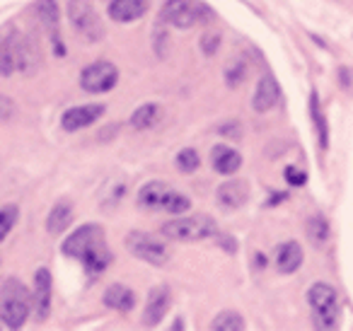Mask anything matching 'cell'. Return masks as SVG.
<instances>
[{
	"mask_svg": "<svg viewBox=\"0 0 353 331\" xmlns=\"http://www.w3.org/2000/svg\"><path fill=\"white\" fill-rule=\"evenodd\" d=\"M123 244H126V249L133 257L145 263H152V266H165V263L170 261V249H167V244L160 242V239L150 232L133 230V232L126 234Z\"/></svg>",
	"mask_w": 353,
	"mask_h": 331,
	"instance_id": "cell-9",
	"label": "cell"
},
{
	"mask_svg": "<svg viewBox=\"0 0 353 331\" xmlns=\"http://www.w3.org/2000/svg\"><path fill=\"white\" fill-rule=\"evenodd\" d=\"M162 234L167 239H172V242H201V239L218 237V228L211 215L194 213L165 223L162 225Z\"/></svg>",
	"mask_w": 353,
	"mask_h": 331,
	"instance_id": "cell-5",
	"label": "cell"
},
{
	"mask_svg": "<svg viewBox=\"0 0 353 331\" xmlns=\"http://www.w3.org/2000/svg\"><path fill=\"white\" fill-rule=\"evenodd\" d=\"M211 329L213 331H242L245 329V319H242V314H237V312L225 310L213 319Z\"/></svg>",
	"mask_w": 353,
	"mask_h": 331,
	"instance_id": "cell-24",
	"label": "cell"
},
{
	"mask_svg": "<svg viewBox=\"0 0 353 331\" xmlns=\"http://www.w3.org/2000/svg\"><path fill=\"white\" fill-rule=\"evenodd\" d=\"M172 305V292L170 288L160 285V288H152L150 295H148V305L145 312H143V324L145 326H155L165 319L167 310Z\"/></svg>",
	"mask_w": 353,
	"mask_h": 331,
	"instance_id": "cell-13",
	"label": "cell"
},
{
	"mask_svg": "<svg viewBox=\"0 0 353 331\" xmlns=\"http://www.w3.org/2000/svg\"><path fill=\"white\" fill-rule=\"evenodd\" d=\"M211 165H213V170H216L218 174L230 177V174H235V172L240 170L242 155L230 146H216L211 150Z\"/></svg>",
	"mask_w": 353,
	"mask_h": 331,
	"instance_id": "cell-17",
	"label": "cell"
},
{
	"mask_svg": "<svg viewBox=\"0 0 353 331\" xmlns=\"http://www.w3.org/2000/svg\"><path fill=\"white\" fill-rule=\"evenodd\" d=\"M218 41H221V37H218V34H206V37H203V41H201V46H203V54H206V56L216 54V49H218Z\"/></svg>",
	"mask_w": 353,
	"mask_h": 331,
	"instance_id": "cell-31",
	"label": "cell"
},
{
	"mask_svg": "<svg viewBox=\"0 0 353 331\" xmlns=\"http://www.w3.org/2000/svg\"><path fill=\"white\" fill-rule=\"evenodd\" d=\"M39 66V46L22 32H10L0 44V75H32Z\"/></svg>",
	"mask_w": 353,
	"mask_h": 331,
	"instance_id": "cell-2",
	"label": "cell"
},
{
	"mask_svg": "<svg viewBox=\"0 0 353 331\" xmlns=\"http://www.w3.org/2000/svg\"><path fill=\"white\" fill-rule=\"evenodd\" d=\"M245 63H235L230 68V66H228V73H225V80H228V85H230V88H235V85H240L242 80H245Z\"/></svg>",
	"mask_w": 353,
	"mask_h": 331,
	"instance_id": "cell-28",
	"label": "cell"
},
{
	"mask_svg": "<svg viewBox=\"0 0 353 331\" xmlns=\"http://www.w3.org/2000/svg\"><path fill=\"white\" fill-rule=\"evenodd\" d=\"M211 8L203 0H167L160 17L174 30H192L211 20Z\"/></svg>",
	"mask_w": 353,
	"mask_h": 331,
	"instance_id": "cell-6",
	"label": "cell"
},
{
	"mask_svg": "<svg viewBox=\"0 0 353 331\" xmlns=\"http://www.w3.org/2000/svg\"><path fill=\"white\" fill-rule=\"evenodd\" d=\"M285 179H288V184H293V186H303L305 181H307V174L295 170V167H288V170H285Z\"/></svg>",
	"mask_w": 353,
	"mask_h": 331,
	"instance_id": "cell-29",
	"label": "cell"
},
{
	"mask_svg": "<svg viewBox=\"0 0 353 331\" xmlns=\"http://www.w3.org/2000/svg\"><path fill=\"white\" fill-rule=\"evenodd\" d=\"M32 312V295L15 278H6L0 285V319L8 329H20Z\"/></svg>",
	"mask_w": 353,
	"mask_h": 331,
	"instance_id": "cell-3",
	"label": "cell"
},
{
	"mask_svg": "<svg viewBox=\"0 0 353 331\" xmlns=\"http://www.w3.org/2000/svg\"><path fill=\"white\" fill-rule=\"evenodd\" d=\"M70 223H73V205L68 201H59L46 218V230H49L51 237H59L70 228Z\"/></svg>",
	"mask_w": 353,
	"mask_h": 331,
	"instance_id": "cell-19",
	"label": "cell"
},
{
	"mask_svg": "<svg viewBox=\"0 0 353 331\" xmlns=\"http://www.w3.org/2000/svg\"><path fill=\"white\" fill-rule=\"evenodd\" d=\"M312 324L317 329H334L339 321V295L329 283H314L307 290Z\"/></svg>",
	"mask_w": 353,
	"mask_h": 331,
	"instance_id": "cell-7",
	"label": "cell"
},
{
	"mask_svg": "<svg viewBox=\"0 0 353 331\" xmlns=\"http://www.w3.org/2000/svg\"><path fill=\"white\" fill-rule=\"evenodd\" d=\"M199 152L192 150V148H184L179 155H176V167H179V172H184V174H192V172H196L199 167Z\"/></svg>",
	"mask_w": 353,
	"mask_h": 331,
	"instance_id": "cell-27",
	"label": "cell"
},
{
	"mask_svg": "<svg viewBox=\"0 0 353 331\" xmlns=\"http://www.w3.org/2000/svg\"><path fill=\"white\" fill-rule=\"evenodd\" d=\"M12 114H15V104H12V99H8L6 94H0V121H8Z\"/></svg>",
	"mask_w": 353,
	"mask_h": 331,
	"instance_id": "cell-30",
	"label": "cell"
},
{
	"mask_svg": "<svg viewBox=\"0 0 353 331\" xmlns=\"http://www.w3.org/2000/svg\"><path fill=\"white\" fill-rule=\"evenodd\" d=\"M279 99H281V88H279V83H276V78L274 75H264V78L259 80V85H256L254 99H252L254 112H259V114L269 112V109H274L276 104H279Z\"/></svg>",
	"mask_w": 353,
	"mask_h": 331,
	"instance_id": "cell-15",
	"label": "cell"
},
{
	"mask_svg": "<svg viewBox=\"0 0 353 331\" xmlns=\"http://www.w3.org/2000/svg\"><path fill=\"white\" fill-rule=\"evenodd\" d=\"M250 199V186L242 179H230L218 186V203L225 208H240Z\"/></svg>",
	"mask_w": 353,
	"mask_h": 331,
	"instance_id": "cell-16",
	"label": "cell"
},
{
	"mask_svg": "<svg viewBox=\"0 0 353 331\" xmlns=\"http://www.w3.org/2000/svg\"><path fill=\"white\" fill-rule=\"evenodd\" d=\"M160 117H162L160 104H155V102L141 104V107L131 114V126L138 128V131H145V128L155 126V123L160 121Z\"/></svg>",
	"mask_w": 353,
	"mask_h": 331,
	"instance_id": "cell-22",
	"label": "cell"
},
{
	"mask_svg": "<svg viewBox=\"0 0 353 331\" xmlns=\"http://www.w3.org/2000/svg\"><path fill=\"white\" fill-rule=\"evenodd\" d=\"M63 254L85 263L88 273H102L112 263V252L104 242V232L99 225H80L73 234L63 242Z\"/></svg>",
	"mask_w": 353,
	"mask_h": 331,
	"instance_id": "cell-1",
	"label": "cell"
},
{
	"mask_svg": "<svg viewBox=\"0 0 353 331\" xmlns=\"http://www.w3.org/2000/svg\"><path fill=\"white\" fill-rule=\"evenodd\" d=\"M17 218H20L17 205H6V208H0V242L10 234V230L15 228Z\"/></svg>",
	"mask_w": 353,
	"mask_h": 331,
	"instance_id": "cell-26",
	"label": "cell"
},
{
	"mask_svg": "<svg viewBox=\"0 0 353 331\" xmlns=\"http://www.w3.org/2000/svg\"><path fill=\"white\" fill-rule=\"evenodd\" d=\"M32 310L37 319H49L51 314V271L37 268L34 273V292H32Z\"/></svg>",
	"mask_w": 353,
	"mask_h": 331,
	"instance_id": "cell-11",
	"label": "cell"
},
{
	"mask_svg": "<svg viewBox=\"0 0 353 331\" xmlns=\"http://www.w3.org/2000/svg\"><path fill=\"white\" fill-rule=\"evenodd\" d=\"M102 300H104V305L117 312H131L133 305H136V292H133L131 288L121 285V283H114V285L107 288Z\"/></svg>",
	"mask_w": 353,
	"mask_h": 331,
	"instance_id": "cell-20",
	"label": "cell"
},
{
	"mask_svg": "<svg viewBox=\"0 0 353 331\" xmlns=\"http://www.w3.org/2000/svg\"><path fill=\"white\" fill-rule=\"evenodd\" d=\"M104 117V104H83V107H73L61 117V126L68 133L80 131V128L92 126L97 119Z\"/></svg>",
	"mask_w": 353,
	"mask_h": 331,
	"instance_id": "cell-12",
	"label": "cell"
},
{
	"mask_svg": "<svg viewBox=\"0 0 353 331\" xmlns=\"http://www.w3.org/2000/svg\"><path fill=\"white\" fill-rule=\"evenodd\" d=\"M68 20L75 27L80 37L90 44L99 41L104 37V22L99 17V10L94 0H70L68 3Z\"/></svg>",
	"mask_w": 353,
	"mask_h": 331,
	"instance_id": "cell-8",
	"label": "cell"
},
{
	"mask_svg": "<svg viewBox=\"0 0 353 331\" xmlns=\"http://www.w3.org/2000/svg\"><path fill=\"white\" fill-rule=\"evenodd\" d=\"M303 263V247L298 242H283L276 249V271L279 273H295Z\"/></svg>",
	"mask_w": 353,
	"mask_h": 331,
	"instance_id": "cell-18",
	"label": "cell"
},
{
	"mask_svg": "<svg viewBox=\"0 0 353 331\" xmlns=\"http://www.w3.org/2000/svg\"><path fill=\"white\" fill-rule=\"evenodd\" d=\"M307 237L312 239L314 244H324V242H327V239H329V223H327V218H322V215H314V218H310Z\"/></svg>",
	"mask_w": 353,
	"mask_h": 331,
	"instance_id": "cell-25",
	"label": "cell"
},
{
	"mask_svg": "<svg viewBox=\"0 0 353 331\" xmlns=\"http://www.w3.org/2000/svg\"><path fill=\"white\" fill-rule=\"evenodd\" d=\"M0 44H3V41H0Z\"/></svg>",
	"mask_w": 353,
	"mask_h": 331,
	"instance_id": "cell-32",
	"label": "cell"
},
{
	"mask_svg": "<svg viewBox=\"0 0 353 331\" xmlns=\"http://www.w3.org/2000/svg\"><path fill=\"white\" fill-rule=\"evenodd\" d=\"M148 6H150V0H112L109 3V17L114 22H121V25L136 22L148 12Z\"/></svg>",
	"mask_w": 353,
	"mask_h": 331,
	"instance_id": "cell-14",
	"label": "cell"
},
{
	"mask_svg": "<svg viewBox=\"0 0 353 331\" xmlns=\"http://www.w3.org/2000/svg\"><path fill=\"white\" fill-rule=\"evenodd\" d=\"M310 117H312L314 131H317L319 148H322V150H327V148H329V128H327V119H324V114H322V107H319L317 92L310 94Z\"/></svg>",
	"mask_w": 353,
	"mask_h": 331,
	"instance_id": "cell-23",
	"label": "cell"
},
{
	"mask_svg": "<svg viewBox=\"0 0 353 331\" xmlns=\"http://www.w3.org/2000/svg\"><path fill=\"white\" fill-rule=\"evenodd\" d=\"M138 203L148 210H162V213L182 215L192 208V199L182 191H174L165 181H148L138 191Z\"/></svg>",
	"mask_w": 353,
	"mask_h": 331,
	"instance_id": "cell-4",
	"label": "cell"
},
{
	"mask_svg": "<svg viewBox=\"0 0 353 331\" xmlns=\"http://www.w3.org/2000/svg\"><path fill=\"white\" fill-rule=\"evenodd\" d=\"M34 10H37L39 22L46 27V32H49L56 44V41H59V6H56V0H37Z\"/></svg>",
	"mask_w": 353,
	"mask_h": 331,
	"instance_id": "cell-21",
	"label": "cell"
},
{
	"mask_svg": "<svg viewBox=\"0 0 353 331\" xmlns=\"http://www.w3.org/2000/svg\"><path fill=\"white\" fill-rule=\"evenodd\" d=\"M119 83V68L109 61H97L83 68L80 73V88L90 94H104Z\"/></svg>",
	"mask_w": 353,
	"mask_h": 331,
	"instance_id": "cell-10",
	"label": "cell"
}]
</instances>
